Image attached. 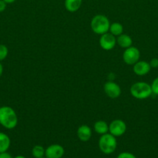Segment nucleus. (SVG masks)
<instances>
[{
    "mask_svg": "<svg viewBox=\"0 0 158 158\" xmlns=\"http://www.w3.org/2000/svg\"><path fill=\"white\" fill-rule=\"evenodd\" d=\"M0 124L8 130L14 129L18 124V117L12 107L4 106L0 107Z\"/></svg>",
    "mask_w": 158,
    "mask_h": 158,
    "instance_id": "nucleus-1",
    "label": "nucleus"
},
{
    "mask_svg": "<svg viewBox=\"0 0 158 158\" xmlns=\"http://www.w3.org/2000/svg\"><path fill=\"white\" fill-rule=\"evenodd\" d=\"M91 29L98 35H102L108 32L110 27V21L108 17L102 14L94 15L91 21Z\"/></svg>",
    "mask_w": 158,
    "mask_h": 158,
    "instance_id": "nucleus-2",
    "label": "nucleus"
},
{
    "mask_svg": "<svg viewBox=\"0 0 158 158\" xmlns=\"http://www.w3.org/2000/svg\"><path fill=\"white\" fill-rule=\"evenodd\" d=\"M130 94L137 100H145L151 96V86L146 82H136L130 87Z\"/></svg>",
    "mask_w": 158,
    "mask_h": 158,
    "instance_id": "nucleus-3",
    "label": "nucleus"
},
{
    "mask_svg": "<svg viewBox=\"0 0 158 158\" xmlns=\"http://www.w3.org/2000/svg\"><path fill=\"white\" fill-rule=\"evenodd\" d=\"M99 147L100 151L105 154H111L115 152L117 148L116 137L109 133L101 135L99 140Z\"/></svg>",
    "mask_w": 158,
    "mask_h": 158,
    "instance_id": "nucleus-4",
    "label": "nucleus"
},
{
    "mask_svg": "<svg viewBox=\"0 0 158 158\" xmlns=\"http://www.w3.org/2000/svg\"><path fill=\"white\" fill-rule=\"evenodd\" d=\"M140 58V52L139 49L135 46H130V47L125 49L123 54H122V60L127 65L133 66L136 62H138Z\"/></svg>",
    "mask_w": 158,
    "mask_h": 158,
    "instance_id": "nucleus-5",
    "label": "nucleus"
},
{
    "mask_svg": "<svg viewBox=\"0 0 158 158\" xmlns=\"http://www.w3.org/2000/svg\"><path fill=\"white\" fill-rule=\"evenodd\" d=\"M126 123L120 119L112 120L108 124V132L116 137H121L126 131Z\"/></svg>",
    "mask_w": 158,
    "mask_h": 158,
    "instance_id": "nucleus-6",
    "label": "nucleus"
},
{
    "mask_svg": "<svg viewBox=\"0 0 158 158\" xmlns=\"http://www.w3.org/2000/svg\"><path fill=\"white\" fill-rule=\"evenodd\" d=\"M99 45L102 49L105 51L112 50L116 45V37L109 32L101 35L99 39Z\"/></svg>",
    "mask_w": 158,
    "mask_h": 158,
    "instance_id": "nucleus-7",
    "label": "nucleus"
},
{
    "mask_svg": "<svg viewBox=\"0 0 158 158\" xmlns=\"http://www.w3.org/2000/svg\"><path fill=\"white\" fill-rule=\"evenodd\" d=\"M104 92L107 97L111 99H116L122 94V89L116 82L108 81L104 84Z\"/></svg>",
    "mask_w": 158,
    "mask_h": 158,
    "instance_id": "nucleus-8",
    "label": "nucleus"
},
{
    "mask_svg": "<svg viewBox=\"0 0 158 158\" xmlns=\"http://www.w3.org/2000/svg\"><path fill=\"white\" fill-rule=\"evenodd\" d=\"M64 154V149L60 144H51L45 149V157L61 158Z\"/></svg>",
    "mask_w": 158,
    "mask_h": 158,
    "instance_id": "nucleus-9",
    "label": "nucleus"
},
{
    "mask_svg": "<svg viewBox=\"0 0 158 158\" xmlns=\"http://www.w3.org/2000/svg\"><path fill=\"white\" fill-rule=\"evenodd\" d=\"M150 69H151V66L150 63L143 60H139L134 65H133V73L139 77L147 75V73H149Z\"/></svg>",
    "mask_w": 158,
    "mask_h": 158,
    "instance_id": "nucleus-10",
    "label": "nucleus"
},
{
    "mask_svg": "<svg viewBox=\"0 0 158 158\" xmlns=\"http://www.w3.org/2000/svg\"><path fill=\"white\" fill-rule=\"evenodd\" d=\"M92 132L91 129L88 125L83 124L79 127L77 130V136L79 140L82 142H87L91 139Z\"/></svg>",
    "mask_w": 158,
    "mask_h": 158,
    "instance_id": "nucleus-11",
    "label": "nucleus"
},
{
    "mask_svg": "<svg viewBox=\"0 0 158 158\" xmlns=\"http://www.w3.org/2000/svg\"><path fill=\"white\" fill-rule=\"evenodd\" d=\"M116 43L123 49H127V48L132 46L133 44V40L131 37L127 34H121L120 35L117 36L116 38Z\"/></svg>",
    "mask_w": 158,
    "mask_h": 158,
    "instance_id": "nucleus-12",
    "label": "nucleus"
},
{
    "mask_svg": "<svg viewBox=\"0 0 158 158\" xmlns=\"http://www.w3.org/2000/svg\"><path fill=\"white\" fill-rule=\"evenodd\" d=\"M82 0H64V7L68 12H75L81 8Z\"/></svg>",
    "mask_w": 158,
    "mask_h": 158,
    "instance_id": "nucleus-13",
    "label": "nucleus"
},
{
    "mask_svg": "<svg viewBox=\"0 0 158 158\" xmlns=\"http://www.w3.org/2000/svg\"><path fill=\"white\" fill-rule=\"evenodd\" d=\"M11 144V140L9 136L5 133L0 132V153L6 152Z\"/></svg>",
    "mask_w": 158,
    "mask_h": 158,
    "instance_id": "nucleus-14",
    "label": "nucleus"
},
{
    "mask_svg": "<svg viewBox=\"0 0 158 158\" xmlns=\"http://www.w3.org/2000/svg\"><path fill=\"white\" fill-rule=\"evenodd\" d=\"M94 130L98 134L103 135L108 132V124L104 120H98L94 123Z\"/></svg>",
    "mask_w": 158,
    "mask_h": 158,
    "instance_id": "nucleus-15",
    "label": "nucleus"
},
{
    "mask_svg": "<svg viewBox=\"0 0 158 158\" xmlns=\"http://www.w3.org/2000/svg\"><path fill=\"white\" fill-rule=\"evenodd\" d=\"M108 32L116 37H117L123 33V26L119 23H112L110 24Z\"/></svg>",
    "mask_w": 158,
    "mask_h": 158,
    "instance_id": "nucleus-16",
    "label": "nucleus"
},
{
    "mask_svg": "<svg viewBox=\"0 0 158 158\" xmlns=\"http://www.w3.org/2000/svg\"><path fill=\"white\" fill-rule=\"evenodd\" d=\"M32 155L35 158H41L45 156V149L41 145H36L32 149Z\"/></svg>",
    "mask_w": 158,
    "mask_h": 158,
    "instance_id": "nucleus-17",
    "label": "nucleus"
},
{
    "mask_svg": "<svg viewBox=\"0 0 158 158\" xmlns=\"http://www.w3.org/2000/svg\"><path fill=\"white\" fill-rule=\"evenodd\" d=\"M9 53V49L7 46L3 44H0V62L3 61L7 57Z\"/></svg>",
    "mask_w": 158,
    "mask_h": 158,
    "instance_id": "nucleus-18",
    "label": "nucleus"
},
{
    "mask_svg": "<svg viewBox=\"0 0 158 158\" xmlns=\"http://www.w3.org/2000/svg\"><path fill=\"white\" fill-rule=\"evenodd\" d=\"M152 89V93L156 95H158V77L155 78L153 81L152 82V84L150 85Z\"/></svg>",
    "mask_w": 158,
    "mask_h": 158,
    "instance_id": "nucleus-19",
    "label": "nucleus"
},
{
    "mask_svg": "<svg viewBox=\"0 0 158 158\" xmlns=\"http://www.w3.org/2000/svg\"><path fill=\"white\" fill-rule=\"evenodd\" d=\"M117 158H136L133 154L129 152H122L118 155Z\"/></svg>",
    "mask_w": 158,
    "mask_h": 158,
    "instance_id": "nucleus-20",
    "label": "nucleus"
},
{
    "mask_svg": "<svg viewBox=\"0 0 158 158\" xmlns=\"http://www.w3.org/2000/svg\"><path fill=\"white\" fill-rule=\"evenodd\" d=\"M151 68H157L158 67V59L157 58H153L150 60V63Z\"/></svg>",
    "mask_w": 158,
    "mask_h": 158,
    "instance_id": "nucleus-21",
    "label": "nucleus"
},
{
    "mask_svg": "<svg viewBox=\"0 0 158 158\" xmlns=\"http://www.w3.org/2000/svg\"><path fill=\"white\" fill-rule=\"evenodd\" d=\"M6 5H7V3L4 0H0V12H2L6 10Z\"/></svg>",
    "mask_w": 158,
    "mask_h": 158,
    "instance_id": "nucleus-22",
    "label": "nucleus"
},
{
    "mask_svg": "<svg viewBox=\"0 0 158 158\" xmlns=\"http://www.w3.org/2000/svg\"><path fill=\"white\" fill-rule=\"evenodd\" d=\"M0 158H12L11 154H9L7 152L0 153Z\"/></svg>",
    "mask_w": 158,
    "mask_h": 158,
    "instance_id": "nucleus-23",
    "label": "nucleus"
},
{
    "mask_svg": "<svg viewBox=\"0 0 158 158\" xmlns=\"http://www.w3.org/2000/svg\"><path fill=\"white\" fill-rule=\"evenodd\" d=\"M2 73H3V66H2V64L1 63V62H0V78H1V77L2 76Z\"/></svg>",
    "mask_w": 158,
    "mask_h": 158,
    "instance_id": "nucleus-24",
    "label": "nucleus"
},
{
    "mask_svg": "<svg viewBox=\"0 0 158 158\" xmlns=\"http://www.w3.org/2000/svg\"><path fill=\"white\" fill-rule=\"evenodd\" d=\"M7 4H11V3H13L14 2H15V0H4Z\"/></svg>",
    "mask_w": 158,
    "mask_h": 158,
    "instance_id": "nucleus-25",
    "label": "nucleus"
},
{
    "mask_svg": "<svg viewBox=\"0 0 158 158\" xmlns=\"http://www.w3.org/2000/svg\"><path fill=\"white\" fill-rule=\"evenodd\" d=\"M14 158H26V157H23V156L22 155H19V156H16V157H15Z\"/></svg>",
    "mask_w": 158,
    "mask_h": 158,
    "instance_id": "nucleus-26",
    "label": "nucleus"
},
{
    "mask_svg": "<svg viewBox=\"0 0 158 158\" xmlns=\"http://www.w3.org/2000/svg\"><path fill=\"white\" fill-rule=\"evenodd\" d=\"M121 1H126V0H121Z\"/></svg>",
    "mask_w": 158,
    "mask_h": 158,
    "instance_id": "nucleus-27",
    "label": "nucleus"
},
{
    "mask_svg": "<svg viewBox=\"0 0 158 158\" xmlns=\"http://www.w3.org/2000/svg\"><path fill=\"white\" fill-rule=\"evenodd\" d=\"M41 158H46V157H41Z\"/></svg>",
    "mask_w": 158,
    "mask_h": 158,
    "instance_id": "nucleus-28",
    "label": "nucleus"
}]
</instances>
